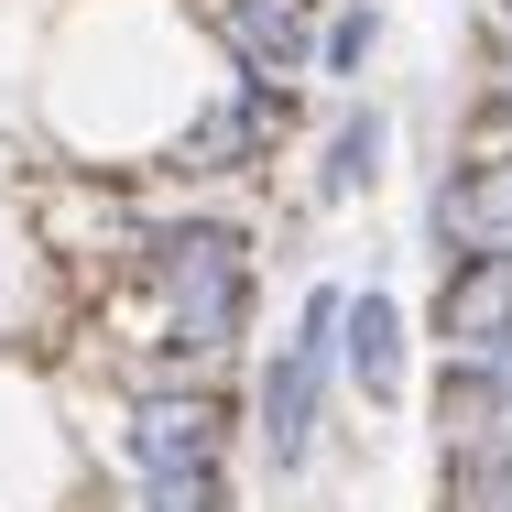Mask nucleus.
<instances>
[{
	"mask_svg": "<svg viewBox=\"0 0 512 512\" xmlns=\"http://www.w3.org/2000/svg\"><path fill=\"white\" fill-rule=\"evenodd\" d=\"M338 327H349V273H316L284 316V338L251 360V458L273 480H316V458L338 436V393H349Z\"/></svg>",
	"mask_w": 512,
	"mask_h": 512,
	"instance_id": "2",
	"label": "nucleus"
},
{
	"mask_svg": "<svg viewBox=\"0 0 512 512\" xmlns=\"http://www.w3.org/2000/svg\"><path fill=\"white\" fill-rule=\"evenodd\" d=\"M186 22L207 33V55L229 77H284V88L316 77V11L306 0H186Z\"/></svg>",
	"mask_w": 512,
	"mask_h": 512,
	"instance_id": "8",
	"label": "nucleus"
},
{
	"mask_svg": "<svg viewBox=\"0 0 512 512\" xmlns=\"http://www.w3.org/2000/svg\"><path fill=\"white\" fill-rule=\"evenodd\" d=\"M414 240L425 262H458V251H512V142H469L436 153L425 197H414Z\"/></svg>",
	"mask_w": 512,
	"mask_h": 512,
	"instance_id": "5",
	"label": "nucleus"
},
{
	"mask_svg": "<svg viewBox=\"0 0 512 512\" xmlns=\"http://www.w3.org/2000/svg\"><path fill=\"white\" fill-rule=\"evenodd\" d=\"M338 371H349V404H360V414H382V425H404V414H414V393H425V327H414L404 284H382V273L349 284Z\"/></svg>",
	"mask_w": 512,
	"mask_h": 512,
	"instance_id": "6",
	"label": "nucleus"
},
{
	"mask_svg": "<svg viewBox=\"0 0 512 512\" xmlns=\"http://www.w3.org/2000/svg\"><path fill=\"white\" fill-rule=\"evenodd\" d=\"M295 120H306V88H284V77H229V66H218V88H207L197 120L164 142L153 175H175V186H251V175H273V164L295 153Z\"/></svg>",
	"mask_w": 512,
	"mask_h": 512,
	"instance_id": "4",
	"label": "nucleus"
},
{
	"mask_svg": "<svg viewBox=\"0 0 512 512\" xmlns=\"http://www.w3.org/2000/svg\"><path fill=\"white\" fill-rule=\"evenodd\" d=\"M414 327H425V360L491 349V338L512 327V251H458V262H425Z\"/></svg>",
	"mask_w": 512,
	"mask_h": 512,
	"instance_id": "9",
	"label": "nucleus"
},
{
	"mask_svg": "<svg viewBox=\"0 0 512 512\" xmlns=\"http://www.w3.org/2000/svg\"><path fill=\"white\" fill-rule=\"evenodd\" d=\"M120 512H240V469H197V480H131Z\"/></svg>",
	"mask_w": 512,
	"mask_h": 512,
	"instance_id": "14",
	"label": "nucleus"
},
{
	"mask_svg": "<svg viewBox=\"0 0 512 512\" xmlns=\"http://www.w3.org/2000/svg\"><path fill=\"white\" fill-rule=\"evenodd\" d=\"M414 414H425V436H436V447H447V436H480V425H512V327L491 338V349L425 360V393H414Z\"/></svg>",
	"mask_w": 512,
	"mask_h": 512,
	"instance_id": "10",
	"label": "nucleus"
},
{
	"mask_svg": "<svg viewBox=\"0 0 512 512\" xmlns=\"http://www.w3.org/2000/svg\"><path fill=\"white\" fill-rule=\"evenodd\" d=\"M469 142H512V33L480 22V88H469Z\"/></svg>",
	"mask_w": 512,
	"mask_h": 512,
	"instance_id": "13",
	"label": "nucleus"
},
{
	"mask_svg": "<svg viewBox=\"0 0 512 512\" xmlns=\"http://www.w3.org/2000/svg\"><path fill=\"white\" fill-rule=\"evenodd\" d=\"M436 512H512V425L436 447Z\"/></svg>",
	"mask_w": 512,
	"mask_h": 512,
	"instance_id": "11",
	"label": "nucleus"
},
{
	"mask_svg": "<svg viewBox=\"0 0 512 512\" xmlns=\"http://www.w3.org/2000/svg\"><path fill=\"white\" fill-rule=\"evenodd\" d=\"M240 447H251V393H229V382L131 371L120 404H109V458H120V480H197V469H229Z\"/></svg>",
	"mask_w": 512,
	"mask_h": 512,
	"instance_id": "3",
	"label": "nucleus"
},
{
	"mask_svg": "<svg viewBox=\"0 0 512 512\" xmlns=\"http://www.w3.org/2000/svg\"><path fill=\"white\" fill-rule=\"evenodd\" d=\"M393 153H404V120L371 99H338L327 120H316L306 142V218H349V207H371L382 186H393Z\"/></svg>",
	"mask_w": 512,
	"mask_h": 512,
	"instance_id": "7",
	"label": "nucleus"
},
{
	"mask_svg": "<svg viewBox=\"0 0 512 512\" xmlns=\"http://www.w3.org/2000/svg\"><path fill=\"white\" fill-rule=\"evenodd\" d=\"M382 44H393V11H382V0H338V11L316 22V88L360 99L371 66H382Z\"/></svg>",
	"mask_w": 512,
	"mask_h": 512,
	"instance_id": "12",
	"label": "nucleus"
},
{
	"mask_svg": "<svg viewBox=\"0 0 512 512\" xmlns=\"http://www.w3.org/2000/svg\"><path fill=\"white\" fill-rule=\"evenodd\" d=\"M491 22H502V33H512V0H491Z\"/></svg>",
	"mask_w": 512,
	"mask_h": 512,
	"instance_id": "15",
	"label": "nucleus"
},
{
	"mask_svg": "<svg viewBox=\"0 0 512 512\" xmlns=\"http://www.w3.org/2000/svg\"><path fill=\"white\" fill-rule=\"evenodd\" d=\"M120 284L142 295V371L229 382V360L262 338V229L240 207H142L120 229Z\"/></svg>",
	"mask_w": 512,
	"mask_h": 512,
	"instance_id": "1",
	"label": "nucleus"
}]
</instances>
